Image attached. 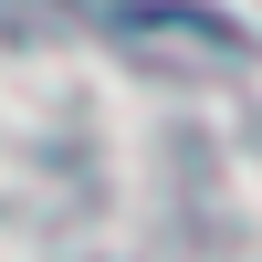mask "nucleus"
I'll return each instance as SVG.
<instances>
[]
</instances>
